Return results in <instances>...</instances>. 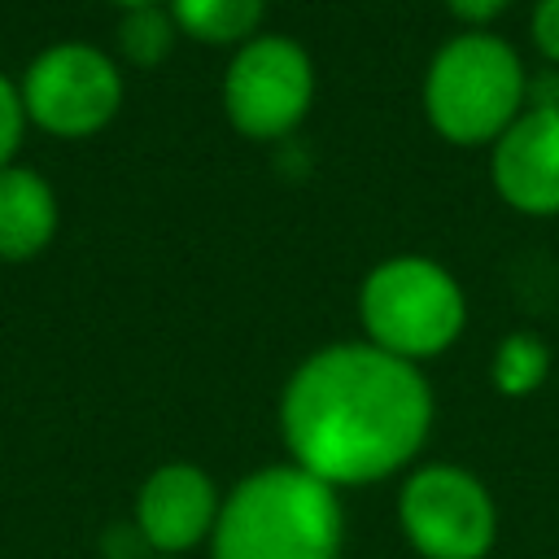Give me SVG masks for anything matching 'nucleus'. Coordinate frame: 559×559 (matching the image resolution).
Wrapping results in <instances>:
<instances>
[{
	"instance_id": "16",
	"label": "nucleus",
	"mask_w": 559,
	"mask_h": 559,
	"mask_svg": "<svg viewBox=\"0 0 559 559\" xmlns=\"http://www.w3.org/2000/svg\"><path fill=\"white\" fill-rule=\"evenodd\" d=\"M441 4H445V13H450V17L467 22L472 31L489 26L493 17H502V13L511 9V0H441Z\"/></svg>"
},
{
	"instance_id": "5",
	"label": "nucleus",
	"mask_w": 559,
	"mask_h": 559,
	"mask_svg": "<svg viewBox=\"0 0 559 559\" xmlns=\"http://www.w3.org/2000/svg\"><path fill=\"white\" fill-rule=\"evenodd\" d=\"M397 528L419 559H485L498 542V502L476 472L419 463L402 476Z\"/></svg>"
},
{
	"instance_id": "11",
	"label": "nucleus",
	"mask_w": 559,
	"mask_h": 559,
	"mask_svg": "<svg viewBox=\"0 0 559 559\" xmlns=\"http://www.w3.org/2000/svg\"><path fill=\"white\" fill-rule=\"evenodd\" d=\"M175 26L192 35L197 44L240 48L258 35V22L266 13V0H166Z\"/></svg>"
},
{
	"instance_id": "3",
	"label": "nucleus",
	"mask_w": 559,
	"mask_h": 559,
	"mask_svg": "<svg viewBox=\"0 0 559 559\" xmlns=\"http://www.w3.org/2000/svg\"><path fill=\"white\" fill-rule=\"evenodd\" d=\"M524 61L489 31H463L445 39L424 70V118L459 148L493 144L524 114Z\"/></svg>"
},
{
	"instance_id": "7",
	"label": "nucleus",
	"mask_w": 559,
	"mask_h": 559,
	"mask_svg": "<svg viewBox=\"0 0 559 559\" xmlns=\"http://www.w3.org/2000/svg\"><path fill=\"white\" fill-rule=\"evenodd\" d=\"M22 109L52 135H92L122 105V74L96 44H52L22 74Z\"/></svg>"
},
{
	"instance_id": "10",
	"label": "nucleus",
	"mask_w": 559,
	"mask_h": 559,
	"mask_svg": "<svg viewBox=\"0 0 559 559\" xmlns=\"http://www.w3.org/2000/svg\"><path fill=\"white\" fill-rule=\"evenodd\" d=\"M57 231V197L31 166L0 170V258H31Z\"/></svg>"
},
{
	"instance_id": "9",
	"label": "nucleus",
	"mask_w": 559,
	"mask_h": 559,
	"mask_svg": "<svg viewBox=\"0 0 559 559\" xmlns=\"http://www.w3.org/2000/svg\"><path fill=\"white\" fill-rule=\"evenodd\" d=\"M489 179L515 214H559V105L524 109L489 144Z\"/></svg>"
},
{
	"instance_id": "12",
	"label": "nucleus",
	"mask_w": 559,
	"mask_h": 559,
	"mask_svg": "<svg viewBox=\"0 0 559 559\" xmlns=\"http://www.w3.org/2000/svg\"><path fill=\"white\" fill-rule=\"evenodd\" d=\"M550 345L537 336V332H507L498 345H493V358H489V380L502 397H528L546 384L550 376Z\"/></svg>"
},
{
	"instance_id": "8",
	"label": "nucleus",
	"mask_w": 559,
	"mask_h": 559,
	"mask_svg": "<svg viewBox=\"0 0 559 559\" xmlns=\"http://www.w3.org/2000/svg\"><path fill=\"white\" fill-rule=\"evenodd\" d=\"M223 511V489L201 463L170 459L157 463L135 489V537L157 559H188L197 546H210V533Z\"/></svg>"
},
{
	"instance_id": "2",
	"label": "nucleus",
	"mask_w": 559,
	"mask_h": 559,
	"mask_svg": "<svg viewBox=\"0 0 559 559\" xmlns=\"http://www.w3.org/2000/svg\"><path fill=\"white\" fill-rule=\"evenodd\" d=\"M341 489L288 459L236 480L223 493V511L210 533V559H341Z\"/></svg>"
},
{
	"instance_id": "13",
	"label": "nucleus",
	"mask_w": 559,
	"mask_h": 559,
	"mask_svg": "<svg viewBox=\"0 0 559 559\" xmlns=\"http://www.w3.org/2000/svg\"><path fill=\"white\" fill-rule=\"evenodd\" d=\"M175 31H179V26H175L170 9L144 4V9H127L122 26H118V44H122V52H127L135 66H157V61L170 52Z\"/></svg>"
},
{
	"instance_id": "6",
	"label": "nucleus",
	"mask_w": 559,
	"mask_h": 559,
	"mask_svg": "<svg viewBox=\"0 0 559 559\" xmlns=\"http://www.w3.org/2000/svg\"><path fill=\"white\" fill-rule=\"evenodd\" d=\"M314 105V61L293 35L245 39L223 74L227 122L245 140H284Z\"/></svg>"
},
{
	"instance_id": "14",
	"label": "nucleus",
	"mask_w": 559,
	"mask_h": 559,
	"mask_svg": "<svg viewBox=\"0 0 559 559\" xmlns=\"http://www.w3.org/2000/svg\"><path fill=\"white\" fill-rule=\"evenodd\" d=\"M26 127V109H22V92L13 87V79L0 70V170L13 162L17 140Z\"/></svg>"
},
{
	"instance_id": "18",
	"label": "nucleus",
	"mask_w": 559,
	"mask_h": 559,
	"mask_svg": "<svg viewBox=\"0 0 559 559\" xmlns=\"http://www.w3.org/2000/svg\"><path fill=\"white\" fill-rule=\"evenodd\" d=\"M153 559H157V555H153Z\"/></svg>"
},
{
	"instance_id": "1",
	"label": "nucleus",
	"mask_w": 559,
	"mask_h": 559,
	"mask_svg": "<svg viewBox=\"0 0 559 559\" xmlns=\"http://www.w3.org/2000/svg\"><path fill=\"white\" fill-rule=\"evenodd\" d=\"M432 415L428 376L371 341H332L306 354L280 389L288 463L332 489H362L411 472Z\"/></svg>"
},
{
	"instance_id": "15",
	"label": "nucleus",
	"mask_w": 559,
	"mask_h": 559,
	"mask_svg": "<svg viewBox=\"0 0 559 559\" xmlns=\"http://www.w3.org/2000/svg\"><path fill=\"white\" fill-rule=\"evenodd\" d=\"M528 31H533L537 52L550 66H559V0H537L533 4V17H528Z\"/></svg>"
},
{
	"instance_id": "17",
	"label": "nucleus",
	"mask_w": 559,
	"mask_h": 559,
	"mask_svg": "<svg viewBox=\"0 0 559 559\" xmlns=\"http://www.w3.org/2000/svg\"><path fill=\"white\" fill-rule=\"evenodd\" d=\"M114 4H122V9H144V4H162V0H114Z\"/></svg>"
},
{
	"instance_id": "4",
	"label": "nucleus",
	"mask_w": 559,
	"mask_h": 559,
	"mask_svg": "<svg viewBox=\"0 0 559 559\" xmlns=\"http://www.w3.org/2000/svg\"><path fill=\"white\" fill-rule=\"evenodd\" d=\"M358 319L362 341L376 349L402 358V362H428L445 354L463 328H467V297L454 271H445L437 258L397 253L376 262L358 284Z\"/></svg>"
}]
</instances>
